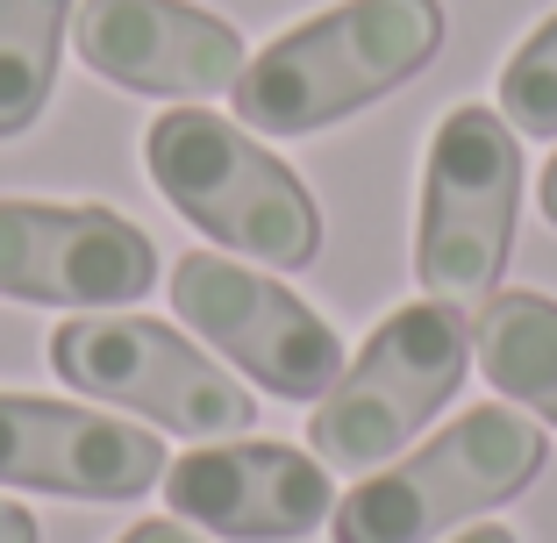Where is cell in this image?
<instances>
[{
    "label": "cell",
    "instance_id": "13",
    "mask_svg": "<svg viewBox=\"0 0 557 543\" xmlns=\"http://www.w3.org/2000/svg\"><path fill=\"white\" fill-rule=\"evenodd\" d=\"M79 0H0V144L22 136L58 94V58Z\"/></svg>",
    "mask_w": 557,
    "mask_h": 543
},
{
    "label": "cell",
    "instance_id": "14",
    "mask_svg": "<svg viewBox=\"0 0 557 543\" xmlns=\"http://www.w3.org/2000/svg\"><path fill=\"white\" fill-rule=\"evenodd\" d=\"M500 115L522 136H557V15L529 29V44L500 72Z\"/></svg>",
    "mask_w": 557,
    "mask_h": 543
},
{
    "label": "cell",
    "instance_id": "1",
    "mask_svg": "<svg viewBox=\"0 0 557 543\" xmlns=\"http://www.w3.org/2000/svg\"><path fill=\"white\" fill-rule=\"evenodd\" d=\"M443 0H344L272 36L230 86L236 122L258 136H314L358 115L436 58Z\"/></svg>",
    "mask_w": 557,
    "mask_h": 543
},
{
    "label": "cell",
    "instance_id": "18",
    "mask_svg": "<svg viewBox=\"0 0 557 543\" xmlns=\"http://www.w3.org/2000/svg\"><path fill=\"white\" fill-rule=\"evenodd\" d=\"M450 543H522V536H515V529H465V536H450Z\"/></svg>",
    "mask_w": 557,
    "mask_h": 543
},
{
    "label": "cell",
    "instance_id": "7",
    "mask_svg": "<svg viewBox=\"0 0 557 543\" xmlns=\"http://www.w3.org/2000/svg\"><path fill=\"white\" fill-rule=\"evenodd\" d=\"M172 308L186 314L200 344H214L236 372L272 386L278 400H322L344 379L336 330L258 264H236L222 250H186L172 264Z\"/></svg>",
    "mask_w": 557,
    "mask_h": 543
},
{
    "label": "cell",
    "instance_id": "17",
    "mask_svg": "<svg viewBox=\"0 0 557 543\" xmlns=\"http://www.w3.org/2000/svg\"><path fill=\"white\" fill-rule=\"evenodd\" d=\"M536 200H543V222L557 230V150H550V165H543V180H536Z\"/></svg>",
    "mask_w": 557,
    "mask_h": 543
},
{
    "label": "cell",
    "instance_id": "16",
    "mask_svg": "<svg viewBox=\"0 0 557 543\" xmlns=\"http://www.w3.org/2000/svg\"><path fill=\"white\" fill-rule=\"evenodd\" d=\"M0 543H36V515L22 501H0Z\"/></svg>",
    "mask_w": 557,
    "mask_h": 543
},
{
    "label": "cell",
    "instance_id": "4",
    "mask_svg": "<svg viewBox=\"0 0 557 543\" xmlns=\"http://www.w3.org/2000/svg\"><path fill=\"white\" fill-rule=\"evenodd\" d=\"M543 451H550L543 429L522 422L508 400L465 408L414 458L350 486L336 501V515H329V536L336 543H436L443 529H458L522 494L543 472Z\"/></svg>",
    "mask_w": 557,
    "mask_h": 543
},
{
    "label": "cell",
    "instance_id": "2",
    "mask_svg": "<svg viewBox=\"0 0 557 543\" xmlns=\"http://www.w3.org/2000/svg\"><path fill=\"white\" fill-rule=\"evenodd\" d=\"M144 172L230 258L300 272L322 250V208L244 122H222L208 108H164L144 129Z\"/></svg>",
    "mask_w": 557,
    "mask_h": 543
},
{
    "label": "cell",
    "instance_id": "10",
    "mask_svg": "<svg viewBox=\"0 0 557 543\" xmlns=\"http://www.w3.org/2000/svg\"><path fill=\"white\" fill-rule=\"evenodd\" d=\"M72 50L108 86L150 100L230 94L250 65L244 29L194 8V0H79L72 8Z\"/></svg>",
    "mask_w": 557,
    "mask_h": 543
},
{
    "label": "cell",
    "instance_id": "11",
    "mask_svg": "<svg viewBox=\"0 0 557 543\" xmlns=\"http://www.w3.org/2000/svg\"><path fill=\"white\" fill-rule=\"evenodd\" d=\"M164 479V444L79 400L0 394V486L65 501H136Z\"/></svg>",
    "mask_w": 557,
    "mask_h": 543
},
{
    "label": "cell",
    "instance_id": "8",
    "mask_svg": "<svg viewBox=\"0 0 557 543\" xmlns=\"http://www.w3.org/2000/svg\"><path fill=\"white\" fill-rule=\"evenodd\" d=\"M158 286V244L115 208L0 200V294L36 308H129Z\"/></svg>",
    "mask_w": 557,
    "mask_h": 543
},
{
    "label": "cell",
    "instance_id": "6",
    "mask_svg": "<svg viewBox=\"0 0 557 543\" xmlns=\"http://www.w3.org/2000/svg\"><path fill=\"white\" fill-rule=\"evenodd\" d=\"M50 365L72 394L136 408L172 436H244L258 429V400L208 350L150 314H72L50 330Z\"/></svg>",
    "mask_w": 557,
    "mask_h": 543
},
{
    "label": "cell",
    "instance_id": "9",
    "mask_svg": "<svg viewBox=\"0 0 557 543\" xmlns=\"http://www.w3.org/2000/svg\"><path fill=\"white\" fill-rule=\"evenodd\" d=\"M164 508L222 543H294L336 515V486L314 451L222 436L164 465Z\"/></svg>",
    "mask_w": 557,
    "mask_h": 543
},
{
    "label": "cell",
    "instance_id": "12",
    "mask_svg": "<svg viewBox=\"0 0 557 543\" xmlns=\"http://www.w3.org/2000/svg\"><path fill=\"white\" fill-rule=\"evenodd\" d=\"M472 358L500 386V400H522L557 429V300L550 294H486L472 322Z\"/></svg>",
    "mask_w": 557,
    "mask_h": 543
},
{
    "label": "cell",
    "instance_id": "15",
    "mask_svg": "<svg viewBox=\"0 0 557 543\" xmlns=\"http://www.w3.org/2000/svg\"><path fill=\"white\" fill-rule=\"evenodd\" d=\"M115 543H208V536H194V529H186V522H164V515H150V522L122 529Z\"/></svg>",
    "mask_w": 557,
    "mask_h": 543
},
{
    "label": "cell",
    "instance_id": "3",
    "mask_svg": "<svg viewBox=\"0 0 557 543\" xmlns=\"http://www.w3.org/2000/svg\"><path fill=\"white\" fill-rule=\"evenodd\" d=\"M472 379V330L450 300H408L364 336L344 379L314 400L308 444L329 472H379Z\"/></svg>",
    "mask_w": 557,
    "mask_h": 543
},
{
    "label": "cell",
    "instance_id": "5",
    "mask_svg": "<svg viewBox=\"0 0 557 543\" xmlns=\"http://www.w3.org/2000/svg\"><path fill=\"white\" fill-rule=\"evenodd\" d=\"M522 214V144L493 108H450L429 136L422 222H414V280L429 300L479 308L500 286Z\"/></svg>",
    "mask_w": 557,
    "mask_h": 543
}]
</instances>
